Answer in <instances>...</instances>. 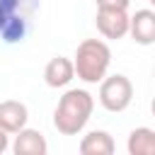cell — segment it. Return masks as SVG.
I'll return each instance as SVG.
<instances>
[{"label": "cell", "instance_id": "1", "mask_svg": "<svg viewBox=\"0 0 155 155\" xmlns=\"http://www.w3.org/2000/svg\"><path fill=\"white\" fill-rule=\"evenodd\" d=\"M94 111V97L87 90H68L53 111V126L63 136H78Z\"/></svg>", "mask_w": 155, "mask_h": 155}, {"label": "cell", "instance_id": "2", "mask_svg": "<svg viewBox=\"0 0 155 155\" xmlns=\"http://www.w3.org/2000/svg\"><path fill=\"white\" fill-rule=\"evenodd\" d=\"M109 63H111V51L102 39H85L78 44L73 68L82 82H87V85L102 82L109 70Z\"/></svg>", "mask_w": 155, "mask_h": 155}, {"label": "cell", "instance_id": "3", "mask_svg": "<svg viewBox=\"0 0 155 155\" xmlns=\"http://www.w3.org/2000/svg\"><path fill=\"white\" fill-rule=\"evenodd\" d=\"M39 0H0V39L5 44H19L31 29Z\"/></svg>", "mask_w": 155, "mask_h": 155}, {"label": "cell", "instance_id": "4", "mask_svg": "<svg viewBox=\"0 0 155 155\" xmlns=\"http://www.w3.org/2000/svg\"><path fill=\"white\" fill-rule=\"evenodd\" d=\"M131 99H133V85L124 73L104 75V80L99 82V104L107 111L119 114V111L128 109Z\"/></svg>", "mask_w": 155, "mask_h": 155}, {"label": "cell", "instance_id": "5", "mask_svg": "<svg viewBox=\"0 0 155 155\" xmlns=\"http://www.w3.org/2000/svg\"><path fill=\"white\" fill-rule=\"evenodd\" d=\"M128 12L126 10H97V17H94V24H97V31L104 36V39H124L128 34Z\"/></svg>", "mask_w": 155, "mask_h": 155}, {"label": "cell", "instance_id": "6", "mask_svg": "<svg viewBox=\"0 0 155 155\" xmlns=\"http://www.w3.org/2000/svg\"><path fill=\"white\" fill-rule=\"evenodd\" d=\"M128 34L140 46L155 44V10H136L128 19Z\"/></svg>", "mask_w": 155, "mask_h": 155}, {"label": "cell", "instance_id": "7", "mask_svg": "<svg viewBox=\"0 0 155 155\" xmlns=\"http://www.w3.org/2000/svg\"><path fill=\"white\" fill-rule=\"evenodd\" d=\"M12 153L15 155H46L48 153V143H46V138H44L41 131L24 126L22 131L15 133Z\"/></svg>", "mask_w": 155, "mask_h": 155}, {"label": "cell", "instance_id": "8", "mask_svg": "<svg viewBox=\"0 0 155 155\" xmlns=\"http://www.w3.org/2000/svg\"><path fill=\"white\" fill-rule=\"evenodd\" d=\"M29 119V109L27 104L17 102V99H5L0 102V128L7 133H17L27 126Z\"/></svg>", "mask_w": 155, "mask_h": 155}, {"label": "cell", "instance_id": "9", "mask_svg": "<svg viewBox=\"0 0 155 155\" xmlns=\"http://www.w3.org/2000/svg\"><path fill=\"white\" fill-rule=\"evenodd\" d=\"M73 78H75V68H73V61L65 58V56L51 58V61L46 63V68H44V82H46L48 87H53V90L70 85Z\"/></svg>", "mask_w": 155, "mask_h": 155}, {"label": "cell", "instance_id": "10", "mask_svg": "<svg viewBox=\"0 0 155 155\" xmlns=\"http://www.w3.org/2000/svg\"><path fill=\"white\" fill-rule=\"evenodd\" d=\"M114 150H116V143L107 131H90L80 140L82 155H111Z\"/></svg>", "mask_w": 155, "mask_h": 155}, {"label": "cell", "instance_id": "11", "mask_svg": "<svg viewBox=\"0 0 155 155\" xmlns=\"http://www.w3.org/2000/svg\"><path fill=\"white\" fill-rule=\"evenodd\" d=\"M128 155H155V131L153 128H133L126 140Z\"/></svg>", "mask_w": 155, "mask_h": 155}, {"label": "cell", "instance_id": "12", "mask_svg": "<svg viewBox=\"0 0 155 155\" xmlns=\"http://www.w3.org/2000/svg\"><path fill=\"white\" fill-rule=\"evenodd\" d=\"M131 0H97V10H128Z\"/></svg>", "mask_w": 155, "mask_h": 155}, {"label": "cell", "instance_id": "13", "mask_svg": "<svg viewBox=\"0 0 155 155\" xmlns=\"http://www.w3.org/2000/svg\"><path fill=\"white\" fill-rule=\"evenodd\" d=\"M7 148H10V133L0 128V155H2V153H5Z\"/></svg>", "mask_w": 155, "mask_h": 155}, {"label": "cell", "instance_id": "14", "mask_svg": "<svg viewBox=\"0 0 155 155\" xmlns=\"http://www.w3.org/2000/svg\"><path fill=\"white\" fill-rule=\"evenodd\" d=\"M150 111H153V116H155V97H153V102H150Z\"/></svg>", "mask_w": 155, "mask_h": 155}, {"label": "cell", "instance_id": "15", "mask_svg": "<svg viewBox=\"0 0 155 155\" xmlns=\"http://www.w3.org/2000/svg\"><path fill=\"white\" fill-rule=\"evenodd\" d=\"M148 2H150V5H153V10H155V0H148Z\"/></svg>", "mask_w": 155, "mask_h": 155}, {"label": "cell", "instance_id": "16", "mask_svg": "<svg viewBox=\"0 0 155 155\" xmlns=\"http://www.w3.org/2000/svg\"><path fill=\"white\" fill-rule=\"evenodd\" d=\"M153 75H155V73H153Z\"/></svg>", "mask_w": 155, "mask_h": 155}]
</instances>
